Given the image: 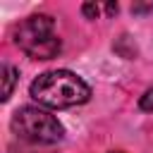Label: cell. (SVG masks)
Masks as SVG:
<instances>
[{
  "label": "cell",
  "instance_id": "obj_3",
  "mask_svg": "<svg viewBox=\"0 0 153 153\" xmlns=\"http://www.w3.org/2000/svg\"><path fill=\"white\" fill-rule=\"evenodd\" d=\"M12 129L17 136L31 143H57L65 139V127L60 120L36 105L19 108L12 117Z\"/></svg>",
  "mask_w": 153,
  "mask_h": 153
},
{
  "label": "cell",
  "instance_id": "obj_8",
  "mask_svg": "<svg viewBox=\"0 0 153 153\" xmlns=\"http://www.w3.org/2000/svg\"><path fill=\"white\" fill-rule=\"evenodd\" d=\"M115 153H120V151H115Z\"/></svg>",
  "mask_w": 153,
  "mask_h": 153
},
{
  "label": "cell",
  "instance_id": "obj_2",
  "mask_svg": "<svg viewBox=\"0 0 153 153\" xmlns=\"http://www.w3.org/2000/svg\"><path fill=\"white\" fill-rule=\"evenodd\" d=\"M14 43L33 60H50L62 48L57 33H55V22L48 14L26 17L14 31Z\"/></svg>",
  "mask_w": 153,
  "mask_h": 153
},
{
  "label": "cell",
  "instance_id": "obj_7",
  "mask_svg": "<svg viewBox=\"0 0 153 153\" xmlns=\"http://www.w3.org/2000/svg\"><path fill=\"white\" fill-rule=\"evenodd\" d=\"M131 12H134V14H143V12H153V2H146V5H131Z\"/></svg>",
  "mask_w": 153,
  "mask_h": 153
},
{
  "label": "cell",
  "instance_id": "obj_5",
  "mask_svg": "<svg viewBox=\"0 0 153 153\" xmlns=\"http://www.w3.org/2000/svg\"><path fill=\"white\" fill-rule=\"evenodd\" d=\"M139 108H141V110H146V112H153V88H148V91L141 96Z\"/></svg>",
  "mask_w": 153,
  "mask_h": 153
},
{
  "label": "cell",
  "instance_id": "obj_4",
  "mask_svg": "<svg viewBox=\"0 0 153 153\" xmlns=\"http://www.w3.org/2000/svg\"><path fill=\"white\" fill-rule=\"evenodd\" d=\"M17 79H19V72L12 65H2V100H10Z\"/></svg>",
  "mask_w": 153,
  "mask_h": 153
},
{
  "label": "cell",
  "instance_id": "obj_1",
  "mask_svg": "<svg viewBox=\"0 0 153 153\" xmlns=\"http://www.w3.org/2000/svg\"><path fill=\"white\" fill-rule=\"evenodd\" d=\"M29 93L38 105L62 110V108L84 105L91 98V86L69 69H50L31 81Z\"/></svg>",
  "mask_w": 153,
  "mask_h": 153
},
{
  "label": "cell",
  "instance_id": "obj_6",
  "mask_svg": "<svg viewBox=\"0 0 153 153\" xmlns=\"http://www.w3.org/2000/svg\"><path fill=\"white\" fill-rule=\"evenodd\" d=\"M81 12H84L88 19H96V17L100 14V7H98V5H93V2H86V5L81 7Z\"/></svg>",
  "mask_w": 153,
  "mask_h": 153
}]
</instances>
